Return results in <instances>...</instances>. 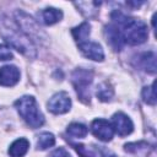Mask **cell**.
Masks as SVG:
<instances>
[{
    "label": "cell",
    "mask_w": 157,
    "mask_h": 157,
    "mask_svg": "<svg viewBox=\"0 0 157 157\" xmlns=\"http://www.w3.org/2000/svg\"><path fill=\"white\" fill-rule=\"evenodd\" d=\"M128 5H130V6H140L142 2H131V1H129V2H126Z\"/></svg>",
    "instance_id": "23"
},
{
    "label": "cell",
    "mask_w": 157,
    "mask_h": 157,
    "mask_svg": "<svg viewBox=\"0 0 157 157\" xmlns=\"http://www.w3.org/2000/svg\"><path fill=\"white\" fill-rule=\"evenodd\" d=\"M142 98L147 104H156V93H155V82L151 86H146L142 90Z\"/></svg>",
    "instance_id": "19"
},
{
    "label": "cell",
    "mask_w": 157,
    "mask_h": 157,
    "mask_svg": "<svg viewBox=\"0 0 157 157\" xmlns=\"http://www.w3.org/2000/svg\"><path fill=\"white\" fill-rule=\"evenodd\" d=\"M78 49L81 50V53L91 59V60H94V61H102L104 59V53H103V49L102 47L96 43V42H91V40H86V42H82L78 44Z\"/></svg>",
    "instance_id": "8"
},
{
    "label": "cell",
    "mask_w": 157,
    "mask_h": 157,
    "mask_svg": "<svg viewBox=\"0 0 157 157\" xmlns=\"http://www.w3.org/2000/svg\"><path fill=\"white\" fill-rule=\"evenodd\" d=\"M15 107L22 119L33 129H37L44 124V117L40 113L34 97L22 96L15 102Z\"/></svg>",
    "instance_id": "3"
},
{
    "label": "cell",
    "mask_w": 157,
    "mask_h": 157,
    "mask_svg": "<svg viewBox=\"0 0 157 157\" xmlns=\"http://www.w3.org/2000/svg\"><path fill=\"white\" fill-rule=\"evenodd\" d=\"M113 88L110 87V85H108L107 82H103L101 83L98 87H97V97L105 102V101H109L112 97H113Z\"/></svg>",
    "instance_id": "18"
},
{
    "label": "cell",
    "mask_w": 157,
    "mask_h": 157,
    "mask_svg": "<svg viewBox=\"0 0 157 157\" xmlns=\"http://www.w3.org/2000/svg\"><path fill=\"white\" fill-rule=\"evenodd\" d=\"M124 150L129 153L136 155L139 157H144L146 153H148V151L151 150L150 145L145 141H139V142H129L124 146Z\"/></svg>",
    "instance_id": "14"
},
{
    "label": "cell",
    "mask_w": 157,
    "mask_h": 157,
    "mask_svg": "<svg viewBox=\"0 0 157 157\" xmlns=\"http://www.w3.org/2000/svg\"><path fill=\"white\" fill-rule=\"evenodd\" d=\"M112 20L113 23L118 27L120 31L121 38L124 40V44H141L144 43L148 37V29L144 21L128 17L124 13H121L119 10H115L112 12Z\"/></svg>",
    "instance_id": "1"
},
{
    "label": "cell",
    "mask_w": 157,
    "mask_h": 157,
    "mask_svg": "<svg viewBox=\"0 0 157 157\" xmlns=\"http://www.w3.org/2000/svg\"><path fill=\"white\" fill-rule=\"evenodd\" d=\"M91 131L98 140L104 142L110 141L114 135L112 124L105 119H94L91 124Z\"/></svg>",
    "instance_id": "7"
},
{
    "label": "cell",
    "mask_w": 157,
    "mask_h": 157,
    "mask_svg": "<svg viewBox=\"0 0 157 157\" xmlns=\"http://www.w3.org/2000/svg\"><path fill=\"white\" fill-rule=\"evenodd\" d=\"M90 32H91V26H90L88 22H83V23H81L80 26L72 28V31H71V33H72L75 40H76L78 44L82 43V42H86V40L88 39Z\"/></svg>",
    "instance_id": "15"
},
{
    "label": "cell",
    "mask_w": 157,
    "mask_h": 157,
    "mask_svg": "<svg viewBox=\"0 0 157 157\" xmlns=\"http://www.w3.org/2000/svg\"><path fill=\"white\" fill-rule=\"evenodd\" d=\"M66 132L70 135V136H74V137H85L87 135V128L81 124V123H71L67 129H66Z\"/></svg>",
    "instance_id": "17"
},
{
    "label": "cell",
    "mask_w": 157,
    "mask_h": 157,
    "mask_svg": "<svg viewBox=\"0 0 157 157\" xmlns=\"http://www.w3.org/2000/svg\"><path fill=\"white\" fill-rule=\"evenodd\" d=\"M139 66L150 74L156 72V55L153 52L144 53L139 56Z\"/></svg>",
    "instance_id": "13"
},
{
    "label": "cell",
    "mask_w": 157,
    "mask_h": 157,
    "mask_svg": "<svg viewBox=\"0 0 157 157\" xmlns=\"http://www.w3.org/2000/svg\"><path fill=\"white\" fill-rule=\"evenodd\" d=\"M48 157H71V156L64 147H59V148H55Z\"/></svg>",
    "instance_id": "22"
},
{
    "label": "cell",
    "mask_w": 157,
    "mask_h": 157,
    "mask_svg": "<svg viewBox=\"0 0 157 157\" xmlns=\"http://www.w3.org/2000/svg\"><path fill=\"white\" fill-rule=\"evenodd\" d=\"M20 81V70L15 65H5L0 67V85L5 87L15 86Z\"/></svg>",
    "instance_id": "9"
},
{
    "label": "cell",
    "mask_w": 157,
    "mask_h": 157,
    "mask_svg": "<svg viewBox=\"0 0 157 157\" xmlns=\"http://www.w3.org/2000/svg\"><path fill=\"white\" fill-rule=\"evenodd\" d=\"M110 124L113 126V130L120 136H128L134 130V124H132L131 119L126 114H124L123 112L115 113L112 117Z\"/></svg>",
    "instance_id": "6"
},
{
    "label": "cell",
    "mask_w": 157,
    "mask_h": 157,
    "mask_svg": "<svg viewBox=\"0 0 157 157\" xmlns=\"http://www.w3.org/2000/svg\"><path fill=\"white\" fill-rule=\"evenodd\" d=\"M55 144V137L52 132H42L38 135L37 139V148L38 150H47L49 147H52Z\"/></svg>",
    "instance_id": "16"
},
{
    "label": "cell",
    "mask_w": 157,
    "mask_h": 157,
    "mask_svg": "<svg viewBox=\"0 0 157 157\" xmlns=\"http://www.w3.org/2000/svg\"><path fill=\"white\" fill-rule=\"evenodd\" d=\"M28 147H29V142L27 139L25 137L17 139L9 147V155L11 157H23L27 153Z\"/></svg>",
    "instance_id": "12"
},
{
    "label": "cell",
    "mask_w": 157,
    "mask_h": 157,
    "mask_svg": "<svg viewBox=\"0 0 157 157\" xmlns=\"http://www.w3.org/2000/svg\"><path fill=\"white\" fill-rule=\"evenodd\" d=\"M93 80V74L91 70L78 67L74 70L71 74V82L75 87V91L78 96V98L83 103H90L91 101V93H90V86Z\"/></svg>",
    "instance_id": "4"
},
{
    "label": "cell",
    "mask_w": 157,
    "mask_h": 157,
    "mask_svg": "<svg viewBox=\"0 0 157 157\" xmlns=\"http://www.w3.org/2000/svg\"><path fill=\"white\" fill-rule=\"evenodd\" d=\"M0 33L2 38L16 50L27 55L28 58L36 56V48L31 38L17 26L13 21L4 17L0 20Z\"/></svg>",
    "instance_id": "2"
},
{
    "label": "cell",
    "mask_w": 157,
    "mask_h": 157,
    "mask_svg": "<svg viewBox=\"0 0 157 157\" xmlns=\"http://www.w3.org/2000/svg\"><path fill=\"white\" fill-rule=\"evenodd\" d=\"M74 147L81 157H98V155L93 152V148H88L85 145H74Z\"/></svg>",
    "instance_id": "20"
},
{
    "label": "cell",
    "mask_w": 157,
    "mask_h": 157,
    "mask_svg": "<svg viewBox=\"0 0 157 157\" xmlns=\"http://www.w3.org/2000/svg\"><path fill=\"white\" fill-rule=\"evenodd\" d=\"M39 16H40V20L44 25L50 26V25L59 22L63 18V12H61V10L55 9V7H47V9L40 11Z\"/></svg>",
    "instance_id": "11"
},
{
    "label": "cell",
    "mask_w": 157,
    "mask_h": 157,
    "mask_svg": "<svg viewBox=\"0 0 157 157\" xmlns=\"http://www.w3.org/2000/svg\"><path fill=\"white\" fill-rule=\"evenodd\" d=\"M104 34L107 38V42L109 43V45L114 49V50H121L123 45H124V40L121 38L120 31L118 29V27L114 23H110L108 26H105L104 29Z\"/></svg>",
    "instance_id": "10"
},
{
    "label": "cell",
    "mask_w": 157,
    "mask_h": 157,
    "mask_svg": "<svg viewBox=\"0 0 157 157\" xmlns=\"http://www.w3.org/2000/svg\"><path fill=\"white\" fill-rule=\"evenodd\" d=\"M12 58H13V55H12L11 49L5 44H0V60H2V61L11 60Z\"/></svg>",
    "instance_id": "21"
},
{
    "label": "cell",
    "mask_w": 157,
    "mask_h": 157,
    "mask_svg": "<svg viewBox=\"0 0 157 157\" xmlns=\"http://www.w3.org/2000/svg\"><path fill=\"white\" fill-rule=\"evenodd\" d=\"M48 110L54 114H64L70 110L71 108V98L70 96L61 91L55 93L48 102Z\"/></svg>",
    "instance_id": "5"
}]
</instances>
